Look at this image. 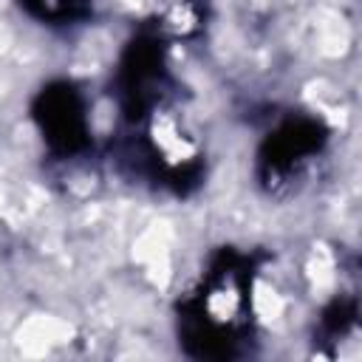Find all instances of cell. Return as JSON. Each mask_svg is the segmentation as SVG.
<instances>
[{
    "label": "cell",
    "instance_id": "cell-1",
    "mask_svg": "<svg viewBox=\"0 0 362 362\" xmlns=\"http://www.w3.org/2000/svg\"><path fill=\"white\" fill-rule=\"evenodd\" d=\"M57 6H59V11H71V3H65V0H57Z\"/></svg>",
    "mask_w": 362,
    "mask_h": 362
}]
</instances>
